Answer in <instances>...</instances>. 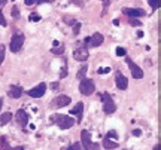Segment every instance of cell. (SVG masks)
Wrapping results in <instances>:
<instances>
[{"label": "cell", "instance_id": "cell-1", "mask_svg": "<svg viewBox=\"0 0 161 150\" xmlns=\"http://www.w3.org/2000/svg\"><path fill=\"white\" fill-rule=\"evenodd\" d=\"M51 119H52V122L57 123L61 129H69V128H72L75 125V119H72V117L67 115H54Z\"/></svg>", "mask_w": 161, "mask_h": 150}, {"label": "cell", "instance_id": "cell-2", "mask_svg": "<svg viewBox=\"0 0 161 150\" xmlns=\"http://www.w3.org/2000/svg\"><path fill=\"white\" fill-rule=\"evenodd\" d=\"M100 98H102V103H103V110L106 115H110V113H114L116 110V106H115V101L112 100L110 97V94L108 92H103L100 95Z\"/></svg>", "mask_w": 161, "mask_h": 150}, {"label": "cell", "instance_id": "cell-3", "mask_svg": "<svg viewBox=\"0 0 161 150\" xmlns=\"http://www.w3.org/2000/svg\"><path fill=\"white\" fill-rule=\"evenodd\" d=\"M73 58H75L76 61H79V63L85 61L86 58H88V48H86L85 43H80V42L76 43V48H75V51H73Z\"/></svg>", "mask_w": 161, "mask_h": 150}, {"label": "cell", "instance_id": "cell-4", "mask_svg": "<svg viewBox=\"0 0 161 150\" xmlns=\"http://www.w3.org/2000/svg\"><path fill=\"white\" fill-rule=\"evenodd\" d=\"M79 91L82 95H91L96 91V83L91 79H80L79 83Z\"/></svg>", "mask_w": 161, "mask_h": 150}, {"label": "cell", "instance_id": "cell-5", "mask_svg": "<svg viewBox=\"0 0 161 150\" xmlns=\"http://www.w3.org/2000/svg\"><path fill=\"white\" fill-rule=\"evenodd\" d=\"M80 138H82V147H85V150H97L98 146L91 141V134L82 129L80 131Z\"/></svg>", "mask_w": 161, "mask_h": 150}, {"label": "cell", "instance_id": "cell-6", "mask_svg": "<svg viewBox=\"0 0 161 150\" xmlns=\"http://www.w3.org/2000/svg\"><path fill=\"white\" fill-rule=\"evenodd\" d=\"M103 40H104V37H103L102 33H94L92 36L86 37L85 40H84V43L88 45L90 48H97V46H100V45L103 43Z\"/></svg>", "mask_w": 161, "mask_h": 150}, {"label": "cell", "instance_id": "cell-7", "mask_svg": "<svg viewBox=\"0 0 161 150\" xmlns=\"http://www.w3.org/2000/svg\"><path fill=\"white\" fill-rule=\"evenodd\" d=\"M125 61H127V64H128V67H130V71H131L133 77H134V79H142V77H143V71H142V69H140L133 59H130V58H127Z\"/></svg>", "mask_w": 161, "mask_h": 150}, {"label": "cell", "instance_id": "cell-8", "mask_svg": "<svg viewBox=\"0 0 161 150\" xmlns=\"http://www.w3.org/2000/svg\"><path fill=\"white\" fill-rule=\"evenodd\" d=\"M23 43H24V36L17 33L14 34V37L11 39V51L12 52H18L21 48H23Z\"/></svg>", "mask_w": 161, "mask_h": 150}, {"label": "cell", "instance_id": "cell-9", "mask_svg": "<svg viewBox=\"0 0 161 150\" xmlns=\"http://www.w3.org/2000/svg\"><path fill=\"white\" fill-rule=\"evenodd\" d=\"M45 91H46V83H39L36 88L30 89L27 94H29L31 98H40V97L45 95Z\"/></svg>", "mask_w": 161, "mask_h": 150}, {"label": "cell", "instance_id": "cell-10", "mask_svg": "<svg viewBox=\"0 0 161 150\" xmlns=\"http://www.w3.org/2000/svg\"><path fill=\"white\" fill-rule=\"evenodd\" d=\"M122 12L130 18H142L146 15V12H145L143 9H137V8H124Z\"/></svg>", "mask_w": 161, "mask_h": 150}, {"label": "cell", "instance_id": "cell-11", "mask_svg": "<svg viewBox=\"0 0 161 150\" xmlns=\"http://www.w3.org/2000/svg\"><path fill=\"white\" fill-rule=\"evenodd\" d=\"M115 80H116V86L119 88V89H127V86H128V79H127L125 76L122 75L121 71H116V77H115Z\"/></svg>", "mask_w": 161, "mask_h": 150}, {"label": "cell", "instance_id": "cell-12", "mask_svg": "<svg viewBox=\"0 0 161 150\" xmlns=\"http://www.w3.org/2000/svg\"><path fill=\"white\" fill-rule=\"evenodd\" d=\"M15 117H17V122L18 125H21V127H27V123H29V115L25 113V110H18L17 115H15Z\"/></svg>", "mask_w": 161, "mask_h": 150}, {"label": "cell", "instance_id": "cell-13", "mask_svg": "<svg viewBox=\"0 0 161 150\" xmlns=\"http://www.w3.org/2000/svg\"><path fill=\"white\" fill-rule=\"evenodd\" d=\"M54 106H57V107H66L67 104H70V97L67 95H58L57 98L52 101Z\"/></svg>", "mask_w": 161, "mask_h": 150}, {"label": "cell", "instance_id": "cell-14", "mask_svg": "<svg viewBox=\"0 0 161 150\" xmlns=\"http://www.w3.org/2000/svg\"><path fill=\"white\" fill-rule=\"evenodd\" d=\"M21 95H23V88L19 86V85H11V88H9V97L19 98Z\"/></svg>", "mask_w": 161, "mask_h": 150}, {"label": "cell", "instance_id": "cell-15", "mask_svg": "<svg viewBox=\"0 0 161 150\" xmlns=\"http://www.w3.org/2000/svg\"><path fill=\"white\" fill-rule=\"evenodd\" d=\"M70 115L78 116V121H82V115H84V104H82V103H78L75 107H73V109L70 110Z\"/></svg>", "mask_w": 161, "mask_h": 150}, {"label": "cell", "instance_id": "cell-16", "mask_svg": "<svg viewBox=\"0 0 161 150\" xmlns=\"http://www.w3.org/2000/svg\"><path fill=\"white\" fill-rule=\"evenodd\" d=\"M103 146H104V149H108V150H114V149H116L118 147V143H115V141H112L110 138H104V141H103Z\"/></svg>", "mask_w": 161, "mask_h": 150}, {"label": "cell", "instance_id": "cell-17", "mask_svg": "<svg viewBox=\"0 0 161 150\" xmlns=\"http://www.w3.org/2000/svg\"><path fill=\"white\" fill-rule=\"evenodd\" d=\"M11 119H12V113H3V115L0 116V123L2 125H6V123H9L11 122Z\"/></svg>", "mask_w": 161, "mask_h": 150}, {"label": "cell", "instance_id": "cell-18", "mask_svg": "<svg viewBox=\"0 0 161 150\" xmlns=\"http://www.w3.org/2000/svg\"><path fill=\"white\" fill-rule=\"evenodd\" d=\"M86 70H88V67H86V65H82V69L79 70V71H78V75H76V77H78V79H84V77H85V75H86Z\"/></svg>", "mask_w": 161, "mask_h": 150}, {"label": "cell", "instance_id": "cell-19", "mask_svg": "<svg viewBox=\"0 0 161 150\" xmlns=\"http://www.w3.org/2000/svg\"><path fill=\"white\" fill-rule=\"evenodd\" d=\"M148 3H149V6L155 11V9H158V6H160V0H148Z\"/></svg>", "mask_w": 161, "mask_h": 150}, {"label": "cell", "instance_id": "cell-20", "mask_svg": "<svg viewBox=\"0 0 161 150\" xmlns=\"http://www.w3.org/2000/svg\"><path fill=\"white\" fill-rule=\"evenodd\" d=\"M3 59H5V46L0 45V65L3 63Z\"/></svg>", "mask_w": 161, "mask_h": 150}, {"label": "cell", "instance_id": "cell-21", "mask_svg": "<svg viewBox=\"0 0 161 150\" xmlns=\"http://www.w3.org/2000/svg\"><path fill=\"white\" fill-rule=\"evenodd\" d=\"M125 49H124V48H116V55H118V57H125Z\"/></svg>", "mask_w": 161, "mask_h": 150}, {"label": "cell", "instance_id": "cell-22", "mask_svg": "<svg viewBox=\"0 0 161 150\" xmlns=\"http://www.w3.org/2000/svg\"><path fill=\"white\" fill-rule=\"evenodd\" d=\"M66 150H80V143H73V144L69 146Z\"/></svg>", "mask_w": 161, "mask_h": 150}, {"label": "cell", "instance_id": "cell-23", "mask_svg": "<svg viewBox=\"0 0 161 150\" xmlns=\"http://www.w3.org/2000/svg\"><path fill=\"white\" fill-rule=\"evenodd\" d=\"M106 137H108V138H115V140H118V132H116V131H109Z\"/></svg>", "mask_w": 161, "mask_h": 150}, {"label": "cell", "instance_id": "cell-24", "mask_svg": "<svg viewBox=\"0 0 161 150\" xmlns=\"http://www.w3.org/2000/svg\"><path fill=\"white\" fill-rule=\"evenodd\" d=\"M64 52V46H60V48H52V54H63Z\"/></svg>", "mask_w": 161, "mask_h": 150}, {"label": "cell", "instance_id": "cell-25", "mask_svg": "<svg viewBox=\"0 0 161 150\" xmlns=\"http://www.w3.org/2000/svg\"><path fill=\"white\" fill-rule=\"evenodd\" d=\"M110 71L109 67H102V69H98V75H108Z\"/></svg>", "mask_w": 161, "mask_h": 150}, {"label": "cell", "instance_id": "cell-26", "mask_svg": "<svg viewBox=\"0 0 161 150\" xmlns=\"http://www.w3.org/2000/svg\"><path fill=\"white\" fill-rule=\"evenodd\" d=\"M79 28H80V24L79 23H75V24H73V33H75V36H78V33H79Z\"/></svg>", "mask_w": 161, "mask_h": 150}, {"label": "cell", "instance_id": "cell-27", "mask_svg": "<svg viewBox=\"0 0 161 150\" xmlns=\"http://www.w3.org/2000/svg\"><path fill=\"white\" fill-rule=\"evenodd\" d=\"M130 24H131L133 27H139V25H142V23H139L137 19H134V18H130Z\"/></svg>", "mask_w": 161, "mask_h": 150}, {"label": "cell", "instance_id": "cell-28", "mask_svg": "<svg viewBox=\"0 0 161 150\" xmlns=\"http://www.w3.org/2000/svg\"><path fill=\"white\" fill-rule=\"evenodd\" d=\"M109 3H110V0H103V12H102V15H104L106 13V9H108V6H109Z\"/></svg>", "mask_w": 161, "mask_h": 150}, {"label": "cell", "instance_id": "cell-29", "mask_svg": "<svg viewBox=\"0 0 161 150\" xmlns=\"http://www.w3.org/2000/svg\"><path fill=\"white\" fill-rule=\"evenodd\" d=\"M12 17H14V18H18V17H19V12H18V8H17V6H14V9H12Z\"/></svg>", "mask_w": 161, "mask_h": 150}, {"label": "cell", "instance_id": "cell-30", "mask_svg": "<svg viewBox=\"0 0 161 150\" xmlns=\"http://www.w3.org/2000/svg\"><path fill=\"white\" fill-rule=\"evenodd\" d=\"M0 25H6V19H5V17H3L2 12H0Z\"/></svg>", "mask_w": 161, "mask_h": 150}, {"label": "cell", "instance_id": "cell-31", "mask_svg": "<svg viewBox=\"0 0 161 150\" xmlns=\"http://www.w3.org/2000/svg\"><path fill=\"white\" fill-rule=\"evenodd\" d=\"M67 76V67H66V64H64L63 70H61V77H66Z\"/></svg>", "mask_w": 161, "mask_h": 150}, {"label": "cell", "instance_id": "cell-32", "mask_svg": "<svg viewBox=\"0 0 161 150\" xmlns=\"http://www.w3.org/2000/svg\"><path fill=\"white\" fill-rule=\"evenodd\" d=\"M39 19H40L39 15H31L30 17V21H39Z\"/></svg>", "mask_w": 161, "mask_h": 150}, {"label": "cell", "instance_id": "cell-33", "mask_svg": "<svg viewBox=\"0 0 161 150\" xmlns=\"http://www.w3.org/2000/svg\"><path fill=\"white\" fill-rule=\"evenodd\" d=\"M133 134H134L136 137H140V135H142V131H140V129H134V131H133Z\"/></svg>", "mask_w": 161, "mask_h": 150}, {"label": "cell", "instance_id": "cell-34", "mask_svg": "<svg viewBox=\"0 0 161 150\" xmlns=\"http://www.w3.org/2000/svg\"><path fill=\"white\" fill-rule=\"evenodd\" d=\"M36 3V0H25V5L27 6H31V5H35Z\"/></svg>", "mask_w": 161, "mask_h": 150}, {"label": "cell", "instance_id": "cell-35", "mask_svg": "<svg viewBox=\"0 0 161 150\" xmlns=\"http://www.w3.org/2000/svg\"><path fill=\"white\" fill-rule=\"evenodd\" d=\"M72 2H73V3H75L76 6H79V8L82 6V2H80V0H72Z\"/></svg>", "mask_w": 161, "mask_h": 150}, {"label": "cell", "instance_id": "cell-36", "mask_svg": "<svg viewBox=\"0 0 161 150\" xmlns=\"http://www.w3.org/2000/svg\"><path fill=\"white\" fill-rule=\"evenodd\" d=\"M6 2H8V0H0V9H2V8L6 5Z\"/></svg>", "mask_w": 161, "mask_h": 150}, {"label": "cell", "instance_id": "cell-37", "mask_svg": "<svg viewBox=\"0 0 161 150\" xmlns=\"http://www.w3.org/2000/svg\"><path fill=\"white\" fill-rule=\"evenodd\" d=\"M48 2H49V0H36V3H48Z\"/></svg>", "mask_w": 161, "mask_h": 150}, {"label": "cell", "instance_id": "cell-38", "mask_svg": "<svg viewBox=\"0 0 161 150\" xmlns=\"http://www.w3.org/2000/svg\"><path fill=\"white\" fill-rule=\"evenodd\" d=\"M114 25H119V19H114Z\"/></svg>", "mask_w": 161, "mask_h": 150}, {"label": "cell", "instance_id": "cell-39", "mask_svg": "<svg viewBox=\"0 0 161 150\" xmlns=\"http://www.w3.org/2000/svg\"><path fill=\"white\" fill-rule=\"evenodd\" d=\"M137 37H143V31H137Z\"/></svg>", "mask_w": 161, "mask_h": 150}, {"label": "cell", "instance_id": "cell-40", "mask_svg": "<svg viewBox=\"0 0 161 150\" xmlns=\"http://www.w3.org/2000/svg\"><path fill=\"white\" fill-rule=\"evenodd\" d=\"M9 150H24V147H15V149H9Z\"/></svg>", "mask_w": 161, "mask_h": 150}, {"label": "cell", "instance_id": "cell-41", "mask_svg": "<svg viewBox=\"0 0 161 150\" xmlns=\"http://www.w3.org/2000/svg\"><path fill=\"white\" fill-rule=\"evenodd\" d=\"M2 106H3V98H0V110H2Z\"/></svg>", "mask_w": 161, "mask_h": 150}, {"label": "cell", "instance_id": "cell-42", "mask_svg": "<svg viewBox=\"0 0 161 150\" xmlns=\"http://www.w3.org/2000/svg\"><path fill=\"white\" fill-rule=\"evenodd\" d=\"M154 150H160V146L157 144V146H155V147H154Z\"/></svg>", "mask_w": 161, "mask_h": 150}]
</instances>
